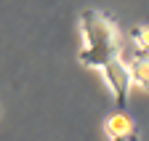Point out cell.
<instances>
[{"instance_id":"6da1fadb","label":"cell","mask_w":149,"mask_h":141,"mask_svg":"<svg viewBox=\"0 0 149 141\" xmlns=\"http://www.w3.org/2000/svg\"><path fill=\"white\" fill-rule=\"evenodd\" d=\"M77 29H80V53L77 61L88 69H99L109 61H115L117 56H123V35L115 19H109L107 13L96 11V8H85L77 19Z\"/></svg>"},{"instance_id":"7a4b0ae2","label":"cell","mask_w":149,"mask_h":141,"mask_svg":"<svg viewBox=\"0 0 149 141\" xmlns=\"http://www.w3.org/2000/svg\"><path fill=\"white\" fill-rule=\"evenodd\" d=\"M99 75L107 85V91L112 93V99L117 101V107L125 109L128 104V96H130V88H133V83H130V72H128V61L123 56H117L115 61H109L99 69Z\"/></svg>"},{"instance_id":"3957f363","label":"cell","mask_w":149,"mask_h":141,"mask_svg":"<svg viewBox=\"0 0 149 141\" xmlns=\"http://www.w3.org/2000/svg\"><path fill=\"white\" fill-rule=\"evenodd\" d=\"M101 131H104V138L107 141H139V128H136L133 117H130L125 109L112 112L104 120Z\"/></svg>"},{"instance_id":"277c9868","label":"cell","mask_w":149,"mask_h":141,"mask_svg":"<svg viewBox=\"0 0 149 141\" xmlns=\"http://www.w3.org/2000/svg\"><path fill=\"white\" fill-rule=\"evenodd\" d=\"M125 61H128L130 83L149 93V56H144V53H130Z\"/></svg>"},{"instance_id":"5b68a950","label":"cell","mask_w":149,"mask_h":141,"mask_svg":"<svg viewBox=\"0 0 149 141\" xmlns=\"http://www.w3.org/2000/svg\"><path fill=\"white\" fill-rule=\"evenodd\" d=\"M130 43H133V53L149 56V24H139L130 29Z\"/></svg>"}]
</instances>
